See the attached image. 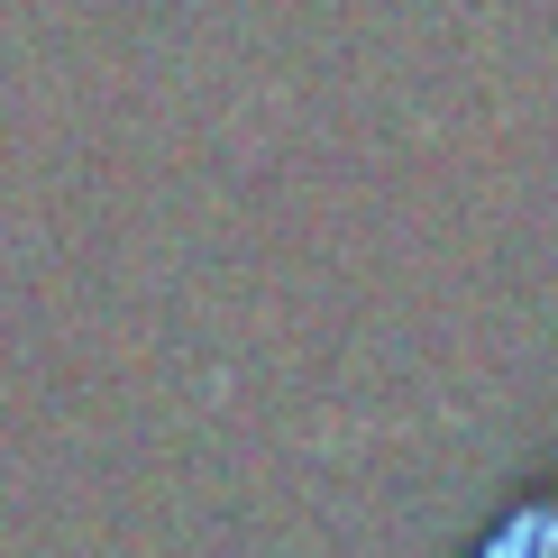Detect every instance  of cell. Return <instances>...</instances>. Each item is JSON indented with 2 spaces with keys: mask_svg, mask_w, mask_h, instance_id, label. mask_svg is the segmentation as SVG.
<instances>
[{
  "mask_svg": "<svg viewBox=\"0 0 558 558\" xmlns=\"http://www.w3.org/2000/svg\"><path fill=\"white\" fill-rule=\"evenodd\" d=\"M476 558H558V504H531V513H513Z\"/></svg>",
  "mask_w": 558,
  "mask_h": 558,
  "instance_id": "cell-1",
  "label": "cell"
}]
</instances>
